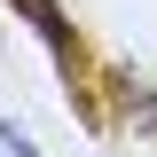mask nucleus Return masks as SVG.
<instances>
[{
  "mask_svg": "<svg viewBox=\"0 0 157 157\" xmlns=\"http://www.w3.org/2000/svg\"><path fill=\"white\" fill-rule=\"evenodd\" d=\"M16 8H24V16H32V24H39V39H47L55 55H71V24L55 16V0H16Z\"/></svg>",
  "mask_w": 157,
  "mask_h": 157,
  "instance_id": "1",
  "label": "nucleus"
},
{
  "mask_svg": "<svg viewBox=\"0 0 157 157\" xmlns=\"http://www.w3.org/2000/svg\"><path fill=\"white\" fill-rule=\"evenodd\" d=\"M0 157H39L32 134H24V126H8V118H0Z\"/></svg>",
  "mask_w": 157,
  "mask_h": 157,
  "instance_id": "2",
  "label": "nucleus"
}]
</instances>
